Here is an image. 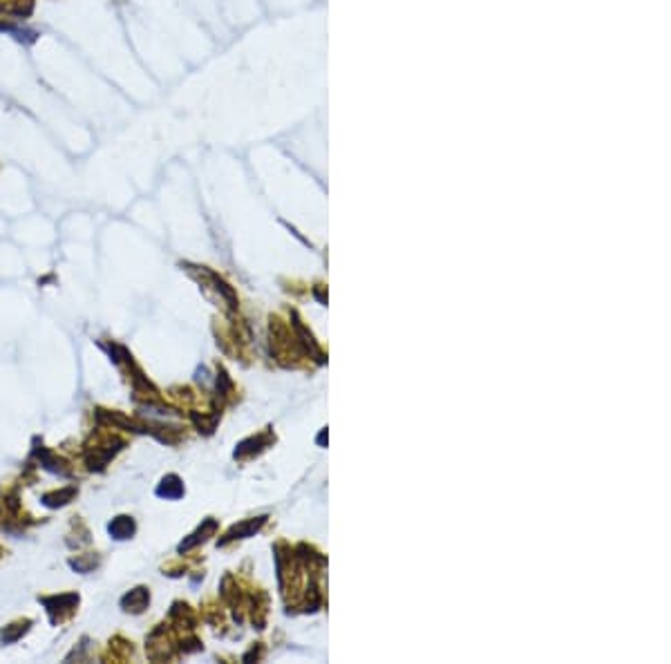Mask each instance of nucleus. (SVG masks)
<instances>
[{"mask_svg": "<svg viewBox=\"0 0 671 664\" xmlns=\"http://www.w3.org/2000/svg\"><path fill=\"white\" fill-rule=\"evenodd\" d=\"M70 566L76 568V573H90L92 568H97L99 566V559L97 557H76L70 561Z\"/></svg>", "mask_w": 671, "mask_h": 664, "instance_id": "9d476101", "label": "nucleus"}, {"mask_svg": "<svg viewBox=\"0 0 671 664\" xmlns=\"http://www.w3.org/2000/svg\"><path fill=\"white\" fill-rule=\"evenodd\" d=\"M74 495H76L74 488H65L61 492H52V495H45L43 497V504L47 508H61L65 504H70V501L74 499Z\"/></svg>", "mask_w": 671, "mask_h": 664, "instance_id": "0eeeda50", "label": "nucleus"}, {"mask_svg": "<svg viewBox=\"0 0 671 664\" xmlns=\"http://www.w3.org/2000/svg\"><path fill=\"white\" fill-rule=\"evenodd\" d=\"M43 604L47 606L49 615L54 617L56 611H72L79 604V595H61V598H45Z\"/></svg>", "mask_w": 671, "mask_h": 664, "instance_id": "39448f33", "label": "nucleus"}, {"mask_svg": "<svg viewBox=\"0 0 671 664\" xmlns=\"http://www.w3.org/2000/svg\"><path fill=\"white\" fill-rule=\"evenodd\" d=\"M215 528H217V524L213 521V519H208V521H206V524H204V528H199V530H197V532H195V534H193V537H191V539H186V541H182V543H180V552H186V550H191V548L195 546V543H199V541H204V539H206V532H213V530H215Z\"/></svg>", "mask_w": 671, "mask_h": 664, "instance_id": "1a4fd4ad", "label": "nucleus"}, {"mask_svg": "<svg viewBox=\"0 0 671 664\" xmlns=\"http://www.w3.org/2000/svg\"><path fill=\"white\" fill-rule=\"evenodd\" d=\"M134 530H137V524H134V519H132V517H125V515L112 519V521H110V526H108L110 537L117 539V541H125V539H130L132 534H134Z\"/></svg>", "mask_w": 671, "mask_h": 664, "instance_id": "7ed1b4c3", "label": "nucleus"}, {"mask_svg": "<svg viewBox=\"0 0 671 664\" xmlns=\"http://www.w3.org/2000/svg\"><path fill=\"white\" fill-rule=\"evenodd\" d=\"M125 445V443L121 439H108V443L103 447H95L92 452L86 454V463H88V470H103V467L108 465V461L112 458L119 450H121Z\"/></svg>", "mask_w": 671, "mask_h": 664, "instance_id": "f257e3e1", "label": "nucleus"}, {"mask_svg": "<svg viewBox=\"0 0 671 664\" xmlns=\"http://www.w3.org/2000/svg\"><path fill=\"white\" fill-rule=\"evenodd\" d=\"M182 495H184V483L175 474L164 476L161 483L157 485V497L161 499H180Z\"/></svg>", "mask_w": 671, "mask_h": 664, "instance_id": "20e7f679", "label": "nucleus"}, {"mask_svg": "<svg viewBox=\"0 0 671 664\" xmlns=\"http://www.w3.org/2000/svg\"><path fill=\"white\" fill-rule=\"evenodd\" d=\"M148 604H150V593H148V589H143V586H139V589H134L121 598V608L128 613H134V615L146 611Z\"/></svg>", "mask_w": 671, "mask_h": 664, "instance_id": "f03ea898", "label": "nucleus"}, {"mask_svg": "<svg viewBox=\"0 0 671 664\" xmlns=\"http://www.w3.org/2000/svg\"><path fill=\"white\" fill-rule=\"evenodd\" d=\"M265 521H267L265 517H258V521H256V519H251V521H244V524H240V526H235L233 530L226 534V539H224L222 543L231 541V539H237V537H249V534H251V532H256L258 528H260L262 524H265Z\"/></svg>", "mask_w": 671, "mask_h": 664, "instance_id": "423d86ee", "label": "nucleus"}, {"mask_svg": "<svg viewBox=\"0 0 671 664\" xmlns=\"http://www.w3.org/2000/svg\"><path fill=\"white\" fill-rule=\"evenodd\" d=\"M29 619H25V622H16L12 626H7L3 633H0V640H3V644H12L16 642L19 637H23L25 633H27V628H29Z\"/></svg>", "mask_w": 671, "mask_h": 664, "instance_id": "6e6552de", "label": "nucleus"}]
</instances>
